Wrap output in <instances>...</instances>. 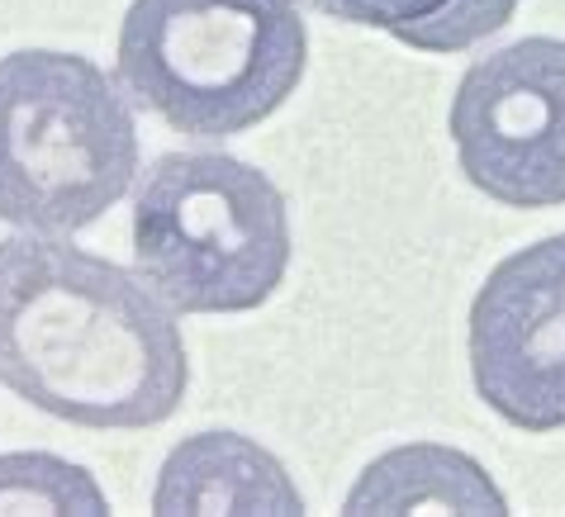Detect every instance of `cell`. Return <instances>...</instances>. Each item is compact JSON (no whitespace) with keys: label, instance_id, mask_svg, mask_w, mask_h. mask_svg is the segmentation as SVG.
<instances>
[{"label":"cell","instance_id":"ba28073f","mask_svg":"<svg viewBox=\"0 0 565 517\" xmlns=\"http://www.w3.org/2000/svg\"><path fill=\"white\" fill-rule=\"evenodd\" d=\"M509 513L504 494L484 470L451 446H395L361 470L348 494V513Z\"/></svg>","mask_w":565,"mask_h":517},{"label":"cell","instance_id":"7a4b0ae2","mask_svg":"<svg viewBox=\"0 0 565 517\" xmlns=\"http://www.w3.org/2000/svg\"><path fill=\"white\" fill-rule=\"evenodd\" d=\"M305 67L300 0H134L115 49L124 96L205 143L266 123Z\"/></svg>","mask_w":565,"mask_h":517},{"label":"cell","instance_id":"5b68a950","mask_svg":"<svg viewBox=\"0 0 565 517\" xmlns=\"http://www.w3.org/2000/svg\"><path fill=\"white\" fill-rule=\"evenodd\" d=\"M447 133L466 181L494 205H565V39L532 34L470 62Z\"/></svg>","mask_w":565,"mask_h":517},{"label":"cell","instance_id":"6da1fadb","mask_svg":"<svg viewBox=\"0 0 565 517\" xmlns=\"http://www.w3.org/2000/svg\"><path fill=\"white\" fill-rule=\"evenodd\" d=\"M0 385L72 428L138 432L181 409L177 309L138 271L53 238H0Z\"/></svg>","mask_w":565,"mask_h":517},{"label":"cell","instance_id":"3957f363","mask_svg":"<svg viewBox=\"0 0 565 517\" xmlns=\"http://www.w3.org/2000/svg\"><path fill=\"white\" fill-rule=\"evenodd\" d=\"M138 176V123L119 76L82 53L0 57V218L24 233L90 228Z\"/></svg>","mask_w":565,"mask_h":517},{"label":"cell","instance_id":"52a82bcc","mask_svg":"<svg viewBox=\"0 0 565 517\" xmlns=\"http://www.w3.org/2000/svg\"><path fill=\"white\" fill-rule=\"evenodd\" d=\"M152 513H305V498L253 437L195 432L157 470Z\"/></svg>","mask_w":565,"mask_h":517},{"label":"cell","instance_id":"8992f818","mask_svg":"<svg viewBox=\"0 0 565 517\" xmlns=\"http://www.w3.org/2000/svg\"><path fill=\"white\" fill-rule=\"evenodd\" d=\"M466 352L490 413L532 437L565 428V233L518 247L484 276Z\"/></svg>","mask_w":565,"mask_h":517},{"label":"cell","instance_id":"9c48e42d","mask_svg":"<svg viewBox=\"0 0 565 517\" xmlns=\"http://www.w3.org/2000/svg\"><path fill=\"white\" fill-rule=\"evenodd\" d=\"M319 14L361 29H381L414 53H466L499 34L518 0H309Z\"/></svg>","mask_w":565,"mask_h":517},{"label":"cell","instance_id":"277c9868","mask_svg":"<svg viewBox=\"0 0 565 517\" xmlns=\"http://www.w3.org/2000/svg\"><path fill=\"white\" fill-rule=\"evenodd\" d=\"M295 257L290 205L233 152H162L134 185V271L177 313H253Z\"/></svg>","mask_w":565,"mask_h":517},{"label":"cell","instance_id":"30bf717a","mask_svg":"<svg viewBox=\"0 0 565 517\" xmlns=\"http://www.w3.org/2000/svg\"><path fill=\"white\" fill-rule=\"evenodd\" d=\"M0 513H109V498L82 465L49 451H10L0 456Z\"/></svg>","mask_w":565,"mask_h":517}]
</instances>
